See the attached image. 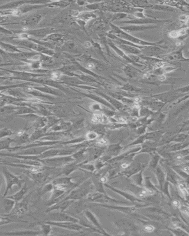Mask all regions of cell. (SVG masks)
Segmentation results:
<instances>
[{"label": "cell", "mask_w": 189, "mask_h": 236, "mask_svg": "<svg viewBox=\"0 0 189 236\" xmlns=\"http://www.w3.org/2000/svg\"><path fill=\"white\" fill-rule=\"evenodd\" d=\"M34 89H36L37 90H38L41 92H43L44 94L50 95L52 96H62L64 94L63 93V92H62L61 90L56 89L55 88L49 87L47 85H40L38 84V85L32 87Z\"/></svg>", "instance_id": "cell-13"}, {"label": "cell", "mask_w": 189, "mask_h": 236, "mask_svg": "<svg viewBox=\"0 0 189 236\" xmlns=\"http://www.w3.org/2000/svg\"><path fill=\"white\" fill-rule=\"evenodd\" d=\"M182 157L181 156H177V159H182Z\"/></svg>", "instance_id": "cell-53"}, {"label": "cell", "mask_w": 189, "mask_h": 236, "mask_svg": "<svg viewBox=\"0 0 189 236\" xmlns=\"http://www.w3.org/2000/svg\"><path fill=\"white\" fill-rule=\"evenodd\" d=\"M7 72H9L12 74L11 77L9 78H1V79H14V80H19V81H23L26 82H30L32 79L37 78H43L45 77L46 75L47 74H43V73H36L33 72H31L29 71H9L6 70Z\"/></svg>", "instance_id": "cell-3"}, {"label": "cell", "mask_w": 189, "mask_h": 236, "mask_svg": "<svg viewBox=\"0 0 189 236\" xmlns=\"http://www.w3.org/2000/svg\"><path fill=\"white\" fill-rule=\"evenodd\" d=\"M45 14L44 13H35L31 14L23 20L21 22L22 26L26 29H29L30 27H34L38 25L40 21L43 20Z\"/></svg>", "instance_id": "cell-7"}, {"label": "cell", "mask_w": 189, "mask_h": 236, "mask_svg": "<svg viewBox=\"0 0 189 236\" xmlns=\"http://www.w3.org/2000/svg\"><path fill=\"white\" fill-rule=\"evenodd\" d=\"M1 235H20V236H32L42 235V231H35L32 230H16L11 231H5L1 234Z\"/></svg>", "instance_id": "cell-14"}, {"label": "cell", "mask_w": 189, "mask_h": 236, "mask_svg": "<svg viewBox=\"0 0 189 236\" xmlns=\"http://www.w3.org/2000/svg\"><path fill=\"white\" fill-rule=\"evenodd\" d=\"M54 185L53 184V183H48L46 185H45L44 187L42 188V191H41V195H44V194H46V193L47 192H52V191L54 189Z\"/></svg>", "instance_id": "cell-34"}, {"label": "cell", "mask_w": 189, "mask_h": 236, "mask_svg": "<svg viewBox=\"0 0 189 236\" xmlns=\"http://www.w3.org/2000/svg\"><path fill=\"white\" fill-rule=\"evenodd\" d=\"M119 47H121L124 51L131 53L133 55H137L141 53V51L139 50L138 47L131 46V45H124V44H120L119 45Z\"/></svg>", "instance_id": "cell-28"}, {"label": "cell", "mask_w": 189, "mask_h": 236, "mask_svg": "<svg viewBox=\"0 0 189 236\" xmlns=\"http://www.w3.org/2000/svg\"><path fill=\"white\" fill-rule=\"evenodd\" d=\"M97 144L100 146H103L107 144V141L103 139H101L97 141Z\"/></svg>", "instance_id": "cell-42"}, {"label": "cell", "mask_w": 189, "mask_h": 236, "mask_svg": "<svg viewBox=\"0 0 189 236\" xmlns=\"http://www.w3.org/2000/svg\"><path fill=\"white\" fill-rule=\"evenodd\" d=\"M181 210H182L184 214H187V215L189 216V208H187L186 207L183 206V207H182V208H181Z\"/></svg>", "instance_id": "cell-43"}, {"label": "cell", "mask_w": 189, "mask_h": 236, "mask_svg": "<svg viewBox=\"0 0 189 236\" xmlns=\"http://www.w3.org/2000/svg\"><path fill=\"white\" fill-rule=\"evenodd\" d=\"M1 172L4 176L5 181V189L3 197H5L7 195L9 191L11 190L13 187L18 186L19 187H23L24 180L21 179L20 176L14 175L11 173L6 167H2Z\"/></svg>", "instance_id": "cell-1"}, {"label": "cell", "mask_w": 189, "mask_h": 236, "mask_svg": "<svg viewBox=\"0 0 189 236\" xmlns=\"http://www.w3.org/2000/svg\"><path fill=\"white\" fill-rule=\"evenodd\" d=\"M111 27L113 30V32L114 33L115 36L119 39L126 40L135 45H149V43H147L145 41H144L141 40H139L137 38L134 37L133 36H131L129 34L127 33L124 30H122L121 29L114 26L113 24H111Z\"/></svg>", "instance_id": "cell-5"}, {"label": "cell", "mask_w": 189, "mask_h": 236, "mask_svg": "<svg viewBox=\"0 0 189 236\" xmlns=\"http://www.w3.org/2000/svg\"><path fill=\"white\" fill-rule=\"evenodd\" d=\"M94 67H95V66L92 63H89L87 65V68L88 69H94Z\"/></svg>", "instance_id": "cell-46"}, {"label": "cell", "mask_w": 189, "mask_h": 236, "mask_svg": "<svg viewBox=\"0 0 189 236\" xmlns=\"http://www.w3.org/2000/svg\"><path fill=\"white\" fill-rule=\"evenodd\" d=\"M1 49L7 53H17L26 51H31V50H24L21 47L4 43V42H1Z\"/></svg>", "instance_id": "cell-16"}, {"label": "cell", "mask_w": 189, "mask_h": 236, "mask_svg": "<svg viewBox=\"0 0 189 236\" xmlns=\"http://www.w3.org/2000/svg\"><path fill=\"white\" fill-rule=\"evenodd\" d=\"M16 202L14 199L9 197H3L1 199V206L5 215L10 214L14 208Z\"/></svg>", "instance_id": "cell-15"}, {"label": "cell", "mask_w": 189, "mask_h": 236, "mask_svg": "<svg viewBox=\"0 0 189 236\" xmlns=\"http://www.w3.org/2000/svg\"><path fill=\"white\" fill-rule=\"evenodd\" d=\"M86 189L85 185H83L81 187H77L73 189L69 194L62 200H73L76 201L80 199L86 195Z\"/></svg>", "instance_id": "cell-10"}, {"label": "cell", "mask_w": 189, "mask_h": 236, "mask_svg": "<svg viewBox=\"0 0 189 236\" xmlns=\"http://www.w3.org/2000/svg\"><path fill=\"white\" fill-rule=\"evenodd\" d=\"M15 134V133L11 129L9 128H2L0 130V139H4L6 137H10L13 135Z\"/></svg>", "instance_id": "cell-31"}, {"label": "cell", "mask_w": 189, "mask_h": 236, "mask_svg": "<svg viewBox=\"0 0 189 236\" xmlns=\"http://www.w3.org/2000/svg\"><path fill=\"white\" fill-rule=\"evenodd\" d=\"M180 19L182 21H186L187 20V17L185 15H182L180 17Z\"/></svg>", "instance_id": "cell-48"}, {"label": "cell", "mask_w": 189, "mask_h": 236, "mask_svg": "<svg viewBox=\"0 0 189 236\" xmlns=\"http://www.w3.org/2000/svg\"><path fill=\"white\" fill-rule=\"evenodd\" d=\"M47 221H57V222H73L79 223L80 220L78 218L71 216L70 215L66 213L64 211H53L49 212Z\"/></svg>", "instance_id": "cell-4"}, {"label": "cell", "mask_w": 189, "mask_h": 236, "mask_svg": "<svg viewBox=\"0 0 189 236\" xmlns=\"http://www.w3.org/2000/svg\"><path fill=\"white\" fill-rule=\"evenodd\" d=\"M27 198H24L21 201L17 202L13 209L15 215H20L25 213L28 209V203Z\"/></svg>", "instance_id": "cell-18"}, {"label": "cell", "mask_w": 189, "mask_h": 236, "mask_svg": "<svg viewBox=\"0 0 189 236\" xmlns=\"http://www.w3.org/2000/svg\"><path fill=\"white\" fill-rule=\"evenodd\" d=\"M37 114L36 110L28 106H23V107H19V108L17 109V111H15L14 115H24V114Z\"/></svg>", "instance_id": "cell-26"}, {"label": "cell", "mask_w": 189, "mask_h": 236, "mask_svg": "<svg viewBox=\"0 0 189 236\" xmlns=\"http://www.w3.org/2000/svg\"><path fill=\"white\" fill-rule=\"evenodd\" d=\"M172 205H173L176 207H178L180 205V203L179 201L176 200V201H174L173 202H172Z\"/></svg>", "instance_id": "cell-47"}, {"label": "cell", "mask_w": 189, "mask_h": 236, "mask_svg": "<svg viewBox=\"0 0 189 236\" xmlns=\"http://www.w3.org/2000/svg\"><path fill=\"white\" fill-rule=\"evenodd\" d=\"M44 222L51 224L52 226L59 227L63 229L68 230L70 231H78L83 229V227L77 223L73 222H57L52 221H44Z\"/></svg>", "instance_id": "cell-9"}, {"label": "cell", "mask_w": 189, "mask_h": 236, "mask_svg": "<svg viewBox=\"0 0 189 236\" xmlns=\"http://www.w3.org/2000/svg\"><path fill=\"white\" fill-rule=\"evenodd\" d=\"M154 230V227L151 225H147L145 227V230L147 232H152Z\"/></svg>", "instance_id": "cell-44"}, {"label": "cell", "mask_w": 189, "mask_h": 236, "mask_svg": "<svg viewBox=\"0 0 189 236\" xmlns=\"http://www.w3.org/2000/svg\"><path fill=\"white\" fill-rule=\"evenodd\" d=\"M27 192H28V188L27 187L26 183H25L23 185V187L21 188L20 191H19L18 192L14 193V194H13V195L9 196V197L7 196V197L11 199H14L16 202H19L24 199V197L26 196Z\"/></svg>", "instance_id": "cell-19"}, {"label": "cell", "mask_w": 189, "mask_h": 236, "mask_svg": "<svg viewBox=\"0 0 189 236\" xmlns=\"http://www.w3.org/2000/svg\"><path fill=\"white\" fill-rule=\"evenodd\" d=\"M19 140L20 143H21V144H24V143H30V136L25 131L23 134H22L21 136H19Z\"/></svg>", "instance_id": "cell-36"}, {"label": "cell", "mask_w": 189, "mask_h": 236, "mask_svg": "<svg viewBox=\"0 0 189 236\" xmlns=\"http://www.w3.org/2000/svg\"><path fill=\"white\" fill-rule=\"evenodd\" d=\"M92 121L97 123H105L107 121V119L102 114H95L92 117Z\"/></svg>", "instance_id": "cell-32"}, {"label": "cell", "mask_w": 189, "mask_h": 236, "mask_svg": "<svg viewBox=\"0 0 189 236\" xmlns=\"http://www.w3.org/2000/svg\"><path fill=\"white\" fill-rule=\"evenodd\" d=\"M38 161L42 162L43 166L50 167H63L64 165L73 162L75 161L72 155L67 156H57L54 157L40 159Z\"/></svg>", "instance_id": "cell-2"}, {"label": "cell", "mask_w": 189, "mask_h": 236, "mask_svg": "<svg viewBox=\"0 0 189 236\" xmlns=\"http://www.w3.org/2000/svg\"><path fill=\"white\" fill-rule=\"evenodd\" d=\"M1 94L10 95L17 98H29L32 96L27 94L21 88H10L1 91Z\"/></svg>", "instance_id": "cell-11"}, {"label": "cell", "mask_w": 189, "mask_h": 236, "mask_svg": "<svg viewBox=\"0 0 189 236\" xmlns=\"http://www.w3.org/2000/svg\"><path fill=\"white\" fill-rule=\"evenodd\" d=\"M19 106H16L12 104H7L3 107H1V115H9L15 114V111L19 108Z\"/></svg>", "instance_id": "cell-22"}, {"label": "cell", "mask_w": 189, "mask_h": 236, "mask_svg": "<svg viewBox=\"0 0 189 236\" xmlns=\"http://www.w3.org/2000/svg\"><path fill=\"white\" fill-rule=\"evenodd\" d=\"M65 39V36L62 33H54L48 35L46 38L43 39L41 41L45 42H52L53 43H62Z\"/></svg>", "instance_id": "cell-20"}, {"label": "cell", "mask_w": 189, "mask_h": 236, "mask_svg": "<svg viewBox=\"0 0 189 236\" xmlns=\"http://www.w3.org/2000/svg\"><path fill=\"white\" fill-rule=\"evenodd\" d=\"M56 30L54 28L48 27L36 29H29L24 32L27 33L29 36H32L35 38H37V39L43 40L48 35L56 33Z\"/></svg>", "instance_id": "cell-6"}, {"label": "cell", "mask_w": 189, "mask_h": 236, "mask_svg": "<svg viewBox=\"0 0 189 236\" xmlns=\"http://www.w3.org/2000/svg\"><path fill=\"white\" fill-rule=\"evenodd\" d=\"M47 124V117L44 116H40L39 119L35 122L32 123V127L35 129H43Z\"/></svg>", "instance_id": "cell-24"}, {"label": "cell", "mask_w": 189, "mask_h": 236, "mask_svg": "<svg viewBox=\"0 0 189 236\" xmlns=\"http://www.w3.org/2000/svg\"><path fill=\"white\" fill-rule=\"evenodd\" d=\"M158 79H159L160 81H164V80L166 79V77H165V76H164V75H160L159 77H158Z\"/></svg>", "instance_id": "cell-49"}, {"label": "cell", "mask_w": 189, "mask_h": 236, "mask_svg": "<svg viewBox=\"0 0 189 236\" xmlns=\"http://www.w3.org/2000/svg\"><path fill=\"white\" fill-rule=\"evenodd\" d=\"M56 146H42V147H34L29 148L25 150H20L19 151H16V152L12 153L15 155H31V156H37L43 153L46 151L54 148V147H56Z\"/></svg>", "instance_id": "cell-8"}, {"label": "cell", "mask_w": 189, "mask_h": 236, "mask_svg": "<svg viewBox=\"0 0 189 236\" xmlns=\"http://www.w3.org/2000/svg\"><path fill=\"white\" fill-rule=\"evenodd\" d=\"M128 166H129V164L127 163H124L122 164V165H121V167L122 169H126V168L128 167Z\"/></svg>", "instance_id": "cell-50"}, {"label": "cell", "mask_w": 189, "mask_h": 236, "mask_svg": "<svg viewBox=\"0 0 189 236\" xmlns=\"http://www.w3.org/2000/svg\"><path fill=\"white\" fill-rule=\"evenodd\" d=\"M72 123L68 121H64L61 120L59 122L54 125L49 129L47 131L48 132H55V133H61L64 131H68L70 130L72 127Z\"/></svg>", "instance_id": "cell-12"}, {"label": "cell", "mask_w": 189, "mask_h": 236, "mask_svg": "<svg viewBox=\"0 0 189 236\" xmlns=\"http://www.w3.org/2000/svg\"><path fill=\"white\" fill-rule=\"evenodd\" d=\"M37 225H40V230L42 231L43 235H49L52 232V225L50 224L47 223L44 221L39 222Z\"/></svg>", "instance_id": "cell-27"}, {"label": "cell", "mask_w": 189, "mask_h": 236, "mask_svg": "<svg viewBox=\"0 0 189 236\" xmlns=\"http://www.w3.org/2000/svg\"><path fill=\"white\" fill-rule=\"evenodd\" d=\"M109 45H110V46L115 50V52H116L119 56H121L122 57L124 58L125 59H126V60H127V61H131V60L130 59V58H129L128 56H127L124 53V52L122 51V50H121L120 49H119L117 46H116L113 43H112V42H109Z\"/></svg>", "instance_id": "cell-33"}, {"label": "cell", "mask_w": 189, "mask_h": 236, "mask_svg": "<svg viewBox=\"0 0 189 236\" xmlns=\"http://www.w3.org/2000/svg\"><path fill=\"white\" fill-rule=\"evenodd\" d=\"M106 181H107V178H106L105 176L102 177V178H101V179H100V181L102 183H105L106 182Z\"/></svg>", "instance_id": "cell-51"}, {"label": "cell", "mask_w": 189, "mask_h": 236, "mask_svg": "<svg viewBox=\"0 0 189 236\" xmlns=\"http://www.w3.org/2000/svg\"><path fill=\"white\" fill-rule=\"evenodd\" d=\"M149 191H147V190H143V191H142L141 192H140V193H139V196L140 197H144V196H145V195H146L147 194H148V193H149Z\"/></svg>", "instance_id": "cell-45"}, {"label": "cell", "mask_w": 189, "mask_h": 236, "mask_svg": "<svg viewBox=\"0 0 189 236\" xmlns=\"http://www.w3.org/2000/svg\"><path fill=\"white\" fill-rule=\"evenodd\" d=\"M1 34H3V35H13L15 33V31H13L5 28H3L2 26L1 27Z\"/></svg>", "instance_id": "cell-38"}, {"label": "cell", "mask_w": 189, "mask_h": 236, "mask_svg": "<svg viewBox=\"0 0 189 236\" xmlns=\"http://www.w3.org/2000/svg\"><path fill=\"white\" fill-rule=\"evenodd\" d=\"M47 7V4H25L24 5H22L21 7H19L17 9L19 10L21 15H23L24 14H26L27 13H29L34 10H37V9H41V8H43L44 7Z\"/></svg>", "instance_id": "cell-17"}, {"label": "cell", "mask_w": 189, "mask_h": 236, "mask_svg": "<svg viewBox=\"0 0 189 236\" xmlns=\"http://www.w3.org/2000/svg\"><path fill=\"white\" fill-rule=\"evenodd\" d=\"M179 36H180L179 31H172L169 33V36L171 38H176Z\"/></svg>", "instance_id": "cell-39"}, {"label": "cell", "mask_w": 189, "mask_h": 236, "mask_svg": "<svg viewBox=\"0 0 189 236\" xmlns=\"http://www.w3.org/2000/svg\"><path fill=\"white\" fill-rule=\"evenodd\" d=\"M41 115L37 114H24V115H18V117L21 118L23 119L26 120L30 122H31V123L35 122L36 120H37L40 117Z\"/></svg>", "instance_id": "cell-30"}, {"label": "cell", "mask_w": 189, "mask_h": 236, "mask_svg": "<svg viewBox=\"0 0 189 236\" xmlns=\"http://www.w3.org/2000/svg\"><path fill=\"white\" fill-rule=\"evenodd\" d=\"M61 50L62 51L68 52L69 53H75L77 52V47L75 42L71 40H68L62 45Z\"/></svg>", "instance_id": "cell-23"}, {"label": "cell", "mask_w": 189, "mask_h": 236, "mask_svg": "<svg viewBox=\"0 0 189 236\" xmlns=\"http://www.w3.org/2000/svg\"><path fill=\"white\" fill-rule=\"evenodd\" d=\"M183 170L184 171V172H188V167H187V166H184V167H183Z\"/></svg>", "instance_id": "cell-52"}, {"label": "cell", "mask_w": 189, "mask_h": 236, "mask_svg": "<svg viewBox=\"0 0 189 236\" xmlns=\"http://www.w3.org/2000/svg\"><path fill=\"white\" fill-rule=\"evenodd\" d=\"M14 141H15V139H12L10 137L1 139L0 140V150H1V151H3V150H10L11 147V144Z\"/></svg>", "instance_id": "cell-25"}, {"label": "cell", "mask_w": 189, "mask_h": 236, "mask_svg": "<svg viewBox=\"0 0 189 236\" xmlns=\"http://www.w3.org/2000/svg\"><path fill=\"white\" fill-rule=\"evenodd\" d=\"M99 94H101L102 96H103L105 99H107L108 101H110V103L112 105H113L115 107H116L117 108H119L121 107V104L118 102V101H117L116 99H115L112 98H111V97L106 96V95H105V94H103L102 93H99Z\"/></svg>", "instance_id": "cell-35"}, {"label": "cell", "mask_w": 189, "mask_h": 236, "mask_svg": "<svg viewBox=\"0 0 189 236\" xmlns=\"http://www.w3.org/2000/svg\"><path fill=\"white\" fill-rule=\"evenodd\" d=\"M90 108L93 109V110H100L101 107L99 104H93L91 106H90Z\"/></svg>", "instance_id": "cell-41"}, {"label": "cell", "mask_w": 189, "mask_h": 236, "mask_svg": "<svg viewBox=\"0 0 189 236\" xmlns=\"http://www.w3.org/2000/svg\"><path fill=\"white\" fill-rule=\"evenodd\" d=\"M97 133L95 131H89L86 134V138L88 140H95L97 137Z\"/></svg>", "instance_id": "cell-37"}, {"label": "cell", "mask_w": 189, "mask_h": 236, "mask_svg": "<svg viewBox=\"0 0 189 236\" xmlns=\"http://www.w3.org/2000/svg\"><path fill=\"white\" fill-rule=\"evenodd\" d=\"M179 188H180V191L182 192V193H183L184 195H187L188 192H187L186 188H185V187L184 186L183 184H180L179 185Z\"/></svg>", "instance_id": "cell-40"}, {"label": "cell", "mask_w": 189, "mask_h": 236, "mask_svg": "<svg viewBox=\"0 0 189 236\" xmlns=\"http://www.w3.org/2000/svg\"><path fill=\"white\" fill-rule=\"evenodd\" d=\"M72 3L69 1H49L47 5L48 7H60V8H66L70 5Z\"/></svg>", "instance_id": "cell-29"}, {"label": "cell", "mask_w": 189, "mask_h": 236, "mask_svg": "<svg viewBox=\"0 0 189 236\" xmlns=\"http://www.w3.org/2000/svg\"><path fill=\"white\" fill-rule=\"evenodd\" d=\"M81 165L75 163V161L64 165L62 168V173L63 176H70L74 171L78 169V167H80Z\"/></svg>", "instance_id": "cell-21"}]
</instances>
